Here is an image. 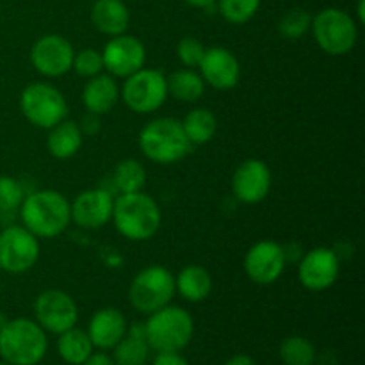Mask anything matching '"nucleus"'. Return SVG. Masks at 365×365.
<instances>
[{
	"label": "nucleus",
	"mask_w": 365,
	"mask_h": 365,
	"mask_svg": "<svg viewBox=\"0 0 365 365\" xmlns=\"http://www.w3.org/2000/svg\"><path fill=\"white\" fill-rule=\"evenodd\" d=\"M21 223L31 234L41 239H52L63 234L71 221L70 202L52 189L34 191L20 205Z\"/></svg>",
	"instance_id": "obj_1"
},
{
	"label": "nucleus",
	"mask_w": 365,
	"mask_h": 365,
	"mask_svg": "<svg viewBox=\"0 0 365 365\" xmlns=\"http://www.w3.org/2000/svg\"><path fill=\"white\" fill-rule=\"evenodd\" d=\"M110 220L128 241H148L159 230L163 214L152 196L139 191L118 196Z\"/></svg>",
	"instance_id": "obj_2"
},
{
	"label": "nucleus",
	"mask_w": 365,
	"mask_h": 365,
	"mask_svg": "<svg viewBox=\"0 0 365 365\" xmlns=\"http://www.w3.org/2000/svg\"><path fill=\"white\" fill-rule=\"evenodd\" d=\"M48 349L46 331L36 321L7 319L0 328V359L9 365H38Z\"/></svg>",
	"instance_id": "obj_3"
},
{
	"label": "nucleus",
	"mask_w": 365,
	"mask_h": 365,
	"mask_svg": "<svg viewBox=\"0 0 365 365\" xmlns=\"http://www.w3.org/2000/svg\"><path fill=\"white\" fill-rule=\"evenodd\" d=\"M139 148L157 164H173L184 159L192 150L182 121L175 118H157L143 127Z\"/></svg>",
	"instance_id": "obj_4"
},
{
	"label": "nucleus",
	"mask_w": 365,
	"mask_h": 365,
	"mask_svg": "<svg viewBox=\"0 0 365 365\" xmlns=\"http://www.w3.org/2000/svg\"><path fill=\"white\" fill-rule=\"evenodd\" d=\"M146 342L153 351H182L195 337V321L187 310L166 305L145 323Z\"/></svg>",
	"instance_id": "obj_5"
},
{
	"label": "nucleus",
	"mask_w": 365,
	"mask_h": 365,
	"mask_svg": "<svg viewBox=\"0 0 365 365\" xmlns=\"http://www.w3.org/2000/svg\"><path fill=\"white\" fill-rule=\"evenodd\" d=\"M310 29L319 48L330 56H344L351 52L359 39V25L351 14L335 7L319 11L312 18Z\"/></svg>",
	"instance_id": "obj_6"
},
{
	"label": "nucleus",
	"mask_w": 365,
	"mask_h": 365,
	"mask_svg": "<svg viewBox=\"0 0 365 365\" xmlns=\"http://www.w3.org/2000/svg\"><path fill=\"white\" fill-rule=\"evenodd\" d=\"M175 292V277L171 271L155 264L135 274L128 289V299L135 310L150 316L170 305Z\"/></svg>",
	"instance_id": "obj_7"
},
{
	"label": "nucleus",
	"mask_w": 365,
	"mask_h": 365,
	"mask_svg": "<svg viewBox=\"0 0 365 365\" xmlns=\"http://www.w3.org/2000/svg\"><path fill=\"white\" fill-rule=\"evenodd\" d=\"M20 109L29 123L46 130L66 120L68 114L63 93L46 82H32L21 91Z\"/></svg>",
	"instance_id": "obj_8"
},
{
	"label": "nucleus",
	"mask_w": 365,
	"mask_h": 365,
	"mask_svg": "<svg viewBox=\"0 0 365 365\" xmlns=\"http://www.w3.org/2000/svg\"><path fill=\"white\" fill-rule=\"evenodd\" d=\"M125 106L138 114L155 113L168 98L166 77L159 70L141 68L125 78L121 88Z\"/></svg>",
	"instance_id": "obj_9"
},
{
	"label": "nucleus",
	"mask_w": 365,
	"mask_h": 365,
	"mask_svg": "<svg viewBox=\"0 0 365 365\" xmlns=\"http://www.w3.org/2000/svg\"><path fill=\"white\" fill-rule=\"evenodd\" d=\"M39 241L25 227H7L0 232V271L20 274L34 267Z\"/></svg>",
	"instance_id": "obj_10"
},
{
	"label": "nucleus",
	"mask_w": 365,
	"mask_h": 365,
	"mask_svg": "<svg viewBox=\"0 0 365 365\" xmlns=\"http://www.w3.org/2000/svg\"><path fill=\"white\" fill-rule=\"evenodd\" d=\"M34 317L36 323L46 334L59 335L77 324V303L68 292L59 291V289H48L36 298Z\"/></svg>",
	"instance_id": "obj_11"
},
{
	"label": "nucleus",
	"mask_w": 365,
	"mask_h": 365,
	"mask_svg": "<svg viewBox=\"0 0 365 365\" xmlns=\"http://www.w3.org/2000/svg\"><path fill=\"white\" fill-rule=\"evenodd\" d=\"M103 70L113 77H130L132 73L145 68L146 48L135 36H113L102 50Z\"/></svg>",
	"instance_id": "obj_12"
},
{
	"label": "nucleus",
	"mask_w": 365,
	"mask_h": 365,
	"mask_svg": "<svg viewBox=\"0 0 365 365\" xmlns=\"http://www.w3.org/2000/svg\"><path fill=\"white\" fill-rule=\"evenodd\" d=\"M75 50L66 38L46 34L36 39L31 48V63L45 77H63L71 70Z\"/></svg>",
	"instance_id": "obj_13"
},
{
	"label": "nucleus",
	"mask_w": 365,
	"mask_h": 365,
	"mask_svg": "<svg viewBox=\"0 0 365 365\" xmlns=\"http://www.w3.org/2000/svg\"><path fill=\"white\" fill-rule=\"evenodd\" d=\"M284 246L274 241H259L248 250L245 257V271L252 282L259 285H271L284 274Z\"/></svg>",
	"instance_id": "obj_14"
},
{
	"label": "nucleus",
	"mask_w": 365,
	"mask_h": 365,
	"mask_svg": "<svg viewBox=\"0 0 365 365\" xmlns=\"http://www.w3.org/2000/svg\"><path fill=\"white\" fill-rule=\"evenodd\" d=\"M341 262L334 250L314 248L299 262L298 277L305 289L314 292L327 291L337 282Z\"/></svg>",
	"instance_id": "obj_15"
},
{
	"label": "nucleus",
	"mask_w": 365,
	"mask_h": 365,
	"mask_svg": "<svg viewBox=\"0 0 365 365\" xmlns=\"http://www.w3.org/2000/svg\"><path fill=\"white\" fill-rule=\"evenodd\" d=\"M271 171L264 160L248 159L235 170L232 177V191L234 196L242 203H259L269 195Z\"/></svg>",
	"instance_id": "obj_16"
},
{
	"label": "nucleus",
	"mask_w": 365,
	"mask_h": 365,
	"mask_svg": "<svg viewBox=\"0 0 365 365\" xmlns=\"http://www.w3.org/2000/svg\"><path fill=\"white\" fill-rule=\"evenodd\" d=\"M71 207V221L88 230L106 227L113 217L114 200L106 189H88L81 192Z\"/></svg>",
	"instance_id": "obj_17"
},
{
	"label": "nucleus",
	"mask_w": 365,
	"mask_h": 365,
	"mask_svg": "<svg viewBox=\"0 0 365 365\" xmlns=\"http://www.w3.org/2000/svg\"><path fill=\"white\" fill-rule=\"evenodd\" d=\"M198 68L205 84L212 86L214 89H232L241 78V64L237 57L223 46L205 48Z\"/></svg>",
	"instance_id": "obj_18"
},
{
	"label": "nucleus",
	"mask_w": 365,
	"mask_h": 365,
	"mask_svg": "<svg viewBox=\"0 0 365 365\" xmlns=\"http://www.w3.org/2000/svg\"><path fill=\"white\" fill-rule=\"evenodd\" d=\"M127 328L128 324L123 314L109 307V309H100L98 312L93 314L86 331L96 349L109 351L127 335Z\"/></svg>",
	"instance_id": "obj_19"
},
{
	"label": "nucleus",
	"mask_w": 365,
	"mask_h": 365,
	"mask_svg": "<svg viewBox=\"0 0 365 365\" xmlns=\"http://www.w3.org/2000/svg\"><path fill=\"white\" fill-rule=\"evenodd\" d=\"M120 98V88L113 75H95L88 81L82 91V102L91 114H106L113 110Z\"/></svg>",
	"instance_id": "obj_20"
},
{
	"label": "nucleus",
	"mask_w": 365,
	"mask_h": 365,
	"mask_svg": "<svg viewBox=\"0 0 365 365\" xmlns=\"http://www.w3.org/2000/svg\"><path fill=\"white\" fill-rule=\"evenodd\" d=\"M91 21L102 34H125L130 24V13L123 0H96L91 7Z\"/></svg>",
	"instance_id": "obj_21"
},
{
	"label": "nucleus",
	"mask_w": 365,
	"mask_h": 365,
	"mask_svg": "<svg viewBox=\"0 0 365 365\" xmlns=\"http://www.w3.org/2000/svg\"><path fill=\"white\" fill-rule=\"evenodd\" d=\"M175 291L191 303L203 302L212 291V277L203 266H185L175 277Z\"/></svg>",
	"instance_id": "obj_22"
},
{
	"label": "nucleus",
	"mask_w": 365,
	"mask_h": 365,
	"mask_svg": "<svg viewBox=\"0 0 365 365\" xmlns=\"http://www.w3.org/2000/svg\"><path fill=\"white\" fill-rule=\"evenodd\" d=\"M82 146V130L75 121L63 120L50 128L46 148L56 159H71Z\"/></svg>",
	"instance_id": "obj_23"
},
{
	"label": "nucleus",
	"mask_w": 365,
	"mask_h": 365,
	"mask_svg": "<svg viewBox=\"0 0 365 365\" xmlns=\"http://www.w3.org/2000/svg\"><path fill=\"white\" fill-rule=\"evenodd\" d=\"M57 353L61 360L68 365H82L95 351L88 331L78 330L77 327L57 335Z\"/></svg>",
	"instance_id": "obj_24"
},
{
	"label": "nucleus",
	"mask_w": 365,
	"mask_h": 365,
	"mask_svg": "<svg viewBox=\"0 0 365 365\" xmlns=\"http://www.w3.org/2000/svg\"><path fill=\"white\" fill-rule=\"evenodd\" d=\"M166 86L168 95L180 100V102H196L205 93V81L202 78V75L196 73L191 68L173 71L166 78Z\"/></svg>",
	"instance_id": "obj_25"
},
{
	"label": "nucleus",
	"mask_w": 365,
	"mask_h": 365,
	"mask_svg": "<svg viewBox=\"0 0 365 365\" xmlns=\"http://www.w3.org/2000/svg\"><path fill=\"white\" fill-rule=\"evenodd\" d=\"M182 128H184L185 135L192 146H202L207 145L216 134L217 120L212 110L198 107L184 118Z\"/></svg>",
	"instance_id": "obj_26"
},
{
	"label": "nucleus",
	"mask_w": 365,
	"mask_h": 365,
	"mask_svg": "<svg viewBox=\"0 0 365 365\" xmlns=\"http://www.w3.org/2000/svg\"><path fill=\"white\" fill-rule=\"evenodd\" d=\"M150 346L146 339L125 335L113 348V360L116 365H146L150 360Z\"/></svg>",
	"instance_id": "obj_27"
},
{
	"label": "nucleus",
	"mask_w": 365,
	"mask_h": 365,
	"mask_svg": "<svg viewBox=\"0 0 365 365\" xmlns=\"http://www.w3.org/2000/svg\"><path fill=\"white\" fill-rule=\"evenodd\" d=\"M113 182L121 195L143 191L146 184V171L141 163L134 159H125L116 164L113 173Z\"/></svg>",
	"instance_id": "obj_28"
},
{
	"label": "nucleus",
	"mask_w": 365,
	"mask_h": 365,
	"mask_svg": "<svg viewBox=\"0 0 365 365\" xmlns=\"http://www.w3.org/2000/svg\"><path fill=\"white\" fill-rule=\"evenodd\" d=\"M280 360L284 365H314L316 364V348L312 342L299 335H291L280 344Z\"/></svg>",
	"instance_id": "obj_29"
},
{
	"label": "nucleus",
	"mask_w": 365,
	"mask_h": 365,
	"mask_svg": "<svg viewBox=\"0 0 365 365\" xmlns=\"http://www.w3.org/2000/svg\"><path fill=\"white\" fill-rule=\"evenodd\" d=\"M221 16L235 25L246 24L257 14L260 0H217Z\"/></svg>",
	"instance_id": "obj_30"
},
{
	"label": "nucleus",
	"mask_w": 365,
	"mask_h": 365,
	"mask_svg": "<svg viewBox=\"0 0 365 365\" xmlns=\"http://www.w3.org/2000/svg\"><path fill=\"white\" fill-rule=\"evenodd\" d=\"M312 16L305 9H289L278 20V32L285 39H299L310 31Z\"/></svg>",
	"instance_id": "obj_31"
},
{
	"label": "nucleus",
	"mask_w": 365,
	"mask_h": 365,
	"mask_svg": "<svg viewBox=\"0 0 365 365\" xmlns=\"http://www.w3.org/2000/svg\"><path fill=\"white\" fill-rule=\"evenodd\" d=\"M71 70L77 75L86 78H91L95 75L102 73L103 70V59L102 52L95 48H84L81 52H75L73 63H71Z\"/></svg>",
	"instance_id": "obj_32"
},
{
	"label": "nucleus",
	"mask_w": 365,
	"mask_h": 365,
	"mask_svg": "<svg viewBox=\"0 0 365 365\" xmlns=\"http://www.w3.org/2000/svg\"><path fill=\"white\" fill-rule=\"evenodd\" d=\"M25 198L24 187L13 177L0 175V212H11L21 205Z\"/></svg>",
	"instance_id": "obj_33"
},
{
	"label": "nucleus",
	"mask_w": 365,
	"mask_h": 365,
	"mask_svg": "<svg viewBox=\"0 0 365 365\" xmlns=\"http://www.w3.org/2000/svg\"><path fill=\"white\" fill-rule=\"evenodd\" d=\"M203 53H205V46L196 38H184L177 45V57L185 68L200 66Z\"/></svg>",
	"instance_id": "obj_34"
},
{
	"label": "nucleus",
	"mask_w": 365,
	"mask_h": 365,
	"mask_svg": "<svg viewBox=\"0 0 365 365\" xmlns=\"http://www.w3.org/2000/svg\"><path fill=\"white\" fill-rule=\"evenodd\" d=\"M152 365H189L180 351H159Z\"/></svg>",
	"instance_id": "obj_35"
},
{
	"label": "nucleus",
	"mask_w": 365,
	"mask_h": 365,
	"mask_svg": "<svg viewBox=\"0 0 365 365\" xmlns=\"http://www.w3.org/2000/svg\"><path fill=\"white\" fill-rule=\"evenodd\" d=\"M82 365H116V364H114L113 356H109L107 353H103V351L95 353V351H93V355L89 356V359L86 360V362Z\"/></svg>",
	"instance_id": "obj_36"
},
{
	"label": "nucleus",
	"mask_w": 365,
	"mask_h": 365,
	"mask_svg": "<svg viewBox=\"0 0 365 365\" xmlns=\"http://www.w3.org/2000/svg\"><path fill=\"white\" fill-rule=\"evenodd\" d=\"M225 365H257L255 360L250 355H245V353H239V355H234L232 359L227 360Z\"/></svg>",
	"instance_id": "obj_37"
},
{
	"label": "nucleus",
	"mask_w": 365,
	"mask_h": 365,
	"mask_svg": "<svg viewBox=\"0 0 365 365\" xmlns=\"http://www.w3.org/2000/svg\"><path fill=\"white\" fill-rule=\"evenodd\" d=\"M185 2H187L189 6H192V7L207 9V7H210V6H212V4H216L217 0H185Z\"/></svg>",
	"instance_id": "obj_38"
},
{
	"label": "nucleus",
	"mask_w": 365,
	"mask_h": 365,
	"mask_svg": "<svg viewBox=\"0 0 365 365\" xmlns=\"http://www.w3.org/2000/svg\"><path fill=\"white\" fill-rule=\"evenodd\" d=\"M364 6H365V0H359V21H360V24H364V21H365Z\"/></svg>",
	"instance_id": "obj_39"
},
{
	"label": "nucleus",
	"mask_w": 365,
	"mask_h": 365,
	"mask_svg": "<svg viewBox=\"0 0 365 365\" xmlns=\"http://www.w3.org/2000/svg\"><path fill=\"white\" fill-rule=\"evenodd\" d=\"M0 365H9V364H6V362H0Z\"/></svg>",
	"instance_id": "obj_40"
}]
</instances>
